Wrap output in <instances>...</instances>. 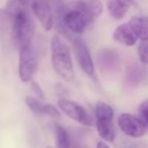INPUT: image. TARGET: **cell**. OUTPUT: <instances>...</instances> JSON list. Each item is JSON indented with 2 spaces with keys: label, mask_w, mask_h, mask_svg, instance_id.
<instances>
[{
  "label": "cell",
  "mask_w": 148,
  "mask_h": 148,
  "mask_svg": "<svg viewBox=\"0 0 148 148\" xmlns=\"http://www.w3.org/2000/svg\"><path fill=\"white\" fill-rule=\"evenodd\" d=\"M134 0H108L107 8L114 19H122L132 6Z\"/></svg>",
  "instance_id": "cell-12"
},
{
  "label": "cell",
  "mask_w": 148,
  "mask_h": 148,
  "mask_svg": "<svg viewBox=\"0 0 148 148\" xmlns=\"http://www.w3.org/2000/svg\"><path fill=\"white\" fill-rule=\"evenodd\" d=\"M58 106L60 111L64 113L69 118L80 123L83 126L91 127L94 125V120L92 116L80 104L68 99H60L58 101Z\"/></svg>",
  "instance_id": "cell-5"
},
{
  "label": "cell",
  "mask_w": 148,
  "mask_h": 148,
  "mask_svg": "<svg viewBox=\"0 0 148 148\" xmlns=\"http://www.w3.org/2000/svg\"><path fill=\"white\" fill-rule=\"evenodd\" d=\"M137 39L141 42L148 41V16H134L129 20Z\"/></svg>",
  "instance_id": "cell-14"
},
{
  "label": "cell",
  "mask_w": 148,
  "mask_h": 148,
  "mask_svg": "<svg viewBox=\"0 0 148 148\" xmlns=\"http://www.w3.org/2000/svg\"><path fill=\"white\" fill-rule=\"evenodd\" d=\"M45 148H53V147H51V146H45Z\"/></svg>",
  "instance_id": "cell-23"
},
{
  "label": "cell",
  "mask_w": 148,
  "mask_h": 148,
  "mask_svg": "<svg viewBox=\"0 0 148 148\" xmlns=\"http://www.w3.org/2000/svg\"><path fill=\"white\" fill-rule=\"evenodd\" d=\"M113 39L116 42L120 43L121 45L127 46V47L134 46L136 44L137 40H138L129 22L120 24L115 28L113 34Z\"/></svg>",
  "instance_id": "cell-10"
},
{
  "label": "cell",
  "mask_w": 148,
  "mask_h": 148,
  "mask_svg": "<svg viewBox=\"0 0 148 148\" xmlns=\"http://www.w3.org/2000/svg\"><path fill=\"white\" fill-rule=\"evenodd\" d=\"M96 129H97L99 136L105 142L112 143L115 140L116 133L115 129H114L113 120H108V119L96 120Z\"/></svg>",
  "instance_id": "cell-13"
},
{
  "label": "cell",
  "mask_w": 148,
  "mask_h": 148,
  "mask_svg": "<svg viewBox=\"0 0 148 148\" xmlns=\"http://www.w3.org/2000/svg\"><path fill=\"white\" fill-rule=\"evenodd\" d=\"M75 2L92 22L103 12V4L100 0H75Z\"/></svg>",
  "instance_id": "cell-11"
},
{
  "label": "cell",
  "mask_w": 148,
  "mask_h": 148,
  "mask_svg": "<svg viewBox=\"0 0 148 148\" xmlns=\"http://www.w3.org/2000/svg\"><path fill=\"white\" fill-rule=\"evenodd\" d=\"M97 148H110V146L105 141H99V142L97 143Z\"/></svg>",
  "instance_id": "cell-21"
},
{
  "label": "cell",
  "mask_w": 148,
  "mask_h": 148,
  "mask_svg": "<svg viewBox=\"0 0 148 148\" xmlns=\"http://www.w3.org/2000/svg\"><path fill=\"white\" fill-rule=\"evenodd\" d=\"M30 5L45 31H51L53 26V15L49 2L47 0H32Z\"/></svg>",
  "instance_id": "cell-8"
},
{
  "label": "cell",
  "mask_w": 148,
  "mask_h": 148,
  "mask_svg": "<svg viewBox=\"0 0 148 148\" xmlns=\"http://www.w3.org/2000/svg\"><path fill=\"white\" fill-rule=\"evenodd\" d=\"M139 118L142 120V122L146 125L148 128V99L143 101L140 104V107H139Z\"/></svg>",
  "instance_id": "cell-19"
},
{
  "label": "cell",
  "mask_w": 148,
  "mask_h": 148,
  "mask_svg": "<svg viewBox=\"0 0 148 148\" xmlns=\"http://www.w3.org/2000/svg\"><path fill=\"white\" fill-rule=\"evenodd\" d=\"M139 60L142 64L148 65V41L141 42L137 49Z\"/></svg>",
  "instance_id": "cell-18"
},
{
  "label": "cell",
  "mask_w": 148,
  "mask_h": 148,
  "mask_svg": "<svg viewBox=\"0 0 148 148\" xmlns=\"http://www.w3.org/2000/svg\"><path fill=\"white\" fill-rule=\"evenodd\" d=\"M56 143L58 148H71V140L66 130L64 127L57 125L55 127Z\"/></svg>",
  "instance_id": "cell-16"
},
{
  "label": "cell",
  "mask_w": 148,
  "mask_h": 148,
  "mask_svg": "<svg viewBox=\"0 0 148 148\" xmlns=\"http://www.w3.org/2000/svg\"><path fill=\"white\" fill-rule=\"evenodd\" d=\"M25 103L27 107L36 115H45L55 119H60V113L55 106L49 105V104H43L39 99H35L33 97H26Z\"/></svg>",
  "instance_id": "cell-9"
},
{
  "label": "cell",
  "mask_w": 148,
  "mask_h": 148,
  "mask_svg": "<svg viewBox=\"0 0 148 148\" xmlns=\"http://www.w3.org/2000/svg\"><path fill=\"white\" fill-rule=\"evenodd\" d=\"M51 64L56 73L66 81L74 80L75 72L70 48L58 34L51 39Z\"/></svg>",
  "instance_id": "cell-1"
},
{
  "label": "cell",
  "mask_w": 148,
  "mask_h": 148,
  "mask_svg": "<svg viewBox=\"0 0 148 148\" xmlns=\"http://www.w3.org/2000/svg\"><path fill=\"white\" fill-rule=\"evenodd\" d=\"M37 53L32 44L19 49V62L18 74L22 82H29L32 80L37 70Z\"/></svg>",
  "instance_id": "cell-4"
},
{
  "label": "cell",
  "mask_w": 148,
  "mask_h": 148,
  "mask_svg": "<svg viewBox=\"0 0 148 148\" xmlns=\"http://www.w3.org/2000/svg\"><path fill=\"white\" fill-rule=\"evenodd\" d=\"M73 47H74L75 57L80 68L85 74L93 77L95 73V68H94L93 59L88 49V46L82 39H76L73 43Z\"/></svg>",
  "instance_id": "cell-7"
},
{
  "label": "cell",
  "mask_w": 148,
  "mask_h": 148,
  "mask_svg": "<svg viewBox=\"0 0 148 148\" xmlns=\"http://www.w3.org/2000/svg\"><path fill=\"white\" fill-rule=\"evenodd\" d=\"M118 126L125 135L131 138H140L147 132V127L139 117L123 113L118 117Z\"/></svg>",
  "instance_id": "cell-6"
},
{
  "label": "cell",
  "mask_w": 148,
  "mask_h": 148,
  "mask_svg": "<svg viewBox=\"0 0 148 148\" xmlns=\"http://www.w3.org/2000/svg\"><path fill=\"white\" fill-rule=\"evenodd\" d=\"M95 117L96 120H99V119L113 120L114 110L109 104L104 103V101H98L95 107Z\"/></svg>",
  "instance_id": "cell-15"
},
{
  "label": "cell",
  "mask_w": 148,
  "mask_h": 148,
  "mask_svg": "<svg viewBox=\"0 0 148 148\" xmlns=\"http://www.w3.org/2000/svg\"><path fill=\"white\" fill-rule=\"evenodd\" d=\"M62 24L68 32L75 35H81L84 33L88 24H92V22L78 7L76 2L72 1L62 12Z\"/></svg>",
  "instance_id": "cell-3"
},
{
  "label": "cell",
  "mask_w": 148,
  "mask_h": 148,
  "mask_svg": "<svg viewBox=\"0 0 148 148\" xmlns=\"http://www.w3.org/2000/svg\"><path fill=\"white\" fill-rule=\"evenodd\" d=\"M19 1L21 2L25 7H27L29 4H31V1H32V0H19Z\"/></svg>",
  "instance_id": "cell-22"
},
{
  "label": "cell",
  "mask_w": 148,
  "mask_h": 148,
  "mask_svg": "<svg viewBox=\"0 0 148 148\" xmlns=\"http://www.w3.org/2000/svg\"><path fill=\"white\" fill-rule=\"evenodd\" d=\"M12 42L18 50L32 44L34 36V24L27 9L19 12L12 17Z\"/></svg>",
  "instance_id": "cell-2"
},
{
  "label": "cell",
  "mask_w": 148,
  "mask_h": 148,
  "mask_svg": "<svg viewBox=\"0 0 148 148\" xmlns=\"http://www.w3.org/2000/svg\"><path fill=\"white\" fill-rule=\"evenodd\" d=\"M26 8L27 7H25L19 0H8L5 5V8H4V11L6 12V14L10 18H12L17 13L23 11V10H26Z\"/></svg>",
  "instance_id": "cell-17"
},
{
  "label": "cell",
  "mask_w": 148,
  "mask_h": 148,
  "mask_svg": "<svg viewBox=\"0 0 148 148\" xmlns=\"http://www.w3.org/2000/svg\"><path fill=\"white\" fill-rule=\"evenodd\" d=\"M31 88H32V91L35 93V95H36V97H38L40 99H45V92H43V90L41 89V87L39 86L38 83H36L35 81H32V82H31Z\"/></svg>",
  "instance_id": "cell-20"
}]
</instances>
